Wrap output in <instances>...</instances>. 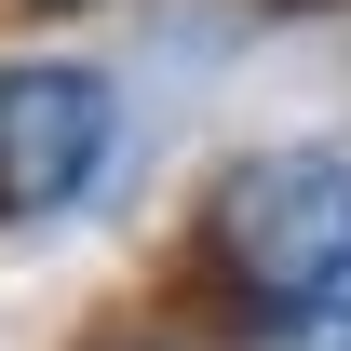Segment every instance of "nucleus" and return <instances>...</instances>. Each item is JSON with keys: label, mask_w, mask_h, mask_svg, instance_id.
Instances as JSON below:
<instances>
[{"label": "nucleus", "mask_w": 351, "mask_h": 351, "mask_svg": "<svg viewBox=\"0 0 351 351\" xmlns=\"http://www.w3.org/2000/svg\"><path fill=\"white\" fill-rule=\"evenodd\" d=\"M189 270L217 284V311L243 338H270L284 311L351 284V149H257L203 189Z\"/></svg>", "instance_id": "obj_1"}, {"label": "nucleus", "mask_w": 351, "mask_h": 351, "mask_svg": "<svg viewBox=\"0 0 351 351\" xmlns=\"http://www.w3.org/2000/svg\"><path fill=\"white\" fill-rule=\"evenodd\" d=\"M122 95L68 68V54H14L0 68V217H68L95 176H108Z\"/></svg>", "instance_id": "obj_2"}, {"label": "nucleus", "mask_w": 351, "mask_h": 351, "mask_svg": "<svg viewBox=\"0 0 351 351\" xmlns=\"http://www.w3.org/2000/svg\"><path fill=\"white\" fill-rule=\"evenodd\" d=\"M257 351H351V284H338V298H311V311H284Z\"/></svg>", "instance_id": "obj_3"}, {"label": "nucleus", "mask_w": 351, "mask_h": 351, "mask_svg": "<svg viewBox=\"0 0 351 351\" xmlns=\"http://www.w3.org/2000/svg\"><path fill=\"white\" fill-rule=\"evenodd\" d=\"M0 14H95V0H0Z\"/></svg>", "instance_id": "obj_4"}, {"label": "nucleus", "mask_w": 351, "mask_h": 351, "mask_svg": "<svg viewBox=\"0 0 351 351\" xmlns=\"http://www.w3.org/2000/svg\"><path fill=\"white\" fill-rule=\"evenodd\" d=\"M270 14H324V0H270Z\"/></svg>", "instance_id": "obj_5"}, {"label": "nucleus", "mask_w": 351, "mask_h": 351, "mask_svg": "<svg viewBox=\"0 0 351 351\" xmlns=\"http://www.w3.org/2000/svg\"><path fill=\"white\" fill-rule=\"evenodd\" d=\"M135 351H149V338H135Z\"/></svg>", "instance_id": "obj_6"}]
</instances>
